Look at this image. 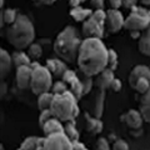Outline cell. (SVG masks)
Segmentation results:
<instances>
[{"instance_id":"obj_7","label":"cell","mask_w":150,"mask_h":150,"mask_svg":"<svg viewBox=\"0 0 150 150\" xmlns=\"http://www.w3.org/2000/svg\"><path fill=\"white\" fill-rule=\"evenodd\" d=\"M73 142L64 133H54L45 135V149L44 150H71Z\"/></svg>"},{"instance_id":"obj_34","label":"cell","mask_w":150,"mask_h":150,"mask_svg":"<svg viewBox=\"0 0 150 150\" xmlns=\"http://www.w3.org/2000/svg\"><path fill=\"white\" fill-rule=\"evenodd\" d=\"M95 149L98 150H109L110 146H109V143L105 138H98L96 143H95Z\"/></svg>"},{"instance_id":"obj_19","label":"cell","mask_w":150,"mask_h":150,"mask_svg":"<svg viewBox=\"0 0 150 150\" xmlns=\"http://www.w3.org/2000/svg\"><path fill=\"white\" fill-rule=\"evenodd\" d=\"M140 112L143 115L144 121L150 124V89L143 94L142 101H140Z\"/></svg>"},{"instance_id":"obj_24","label":"cell","mask_w":150,"mask_h":150,"mask_svg":"<svg viewBox=\"0 0 150 150\" xmlns=\"http://www.w3.org/2000/svg\"><path fill=\"white\" fill-rule=\"evenodd\" d=\"M68 85H69V90L71 91L78 99H80L81 95H84V85L79 78H75L74 80H71L68 84Z\"/></svg>"},{"instance_id":"obj_30","label":"cell","mask_w":150,"mask_h":150,"mask_svg":"<svg viewBox=\"0 0 150 150\" xmlns=\"http://www.w3.org/2000/svg\"><path fill=\"white\" fill-rule=\"evenodd\" d=\"M28 54H29V56L33 58V59H39V58H41V55H43V49H41V46L39 44L33 43L29 46V51H28Z\"/></svg>"},{"instance_id":"obj_21","label":"cell","mask_w":150,"mask_h":150,"mask_svg":"<svg viewBox=\"0 0 150 150\" xmlns=\"http://www.w3.org/2000/svg\"><path fill=\"white\" fill-rule=\"evenodd\" d=\"M91 14L93 11L90 9H83L80 6H75L70 11V15H71V18L75 21H85L88 18L91 16Z\"/></svg>"},{"instance_id":"obj_10","label":"cell","mask_w":150,"mask_h":150,"mask_svg":"<svg viewBox=\"0 0 150 150\" xmlns=\"http://www.w3.org/2000/svg\"><path fill=\"white\" fill-rule=\"evenodd\" d=\"M31 76H33V68L31 65H23L16 68V85L20 89H29L31 85Z\"/></svg>"},{"instance_id":"obj_37","label":"cell","mask_w":150,"mask_h":150,"mask_svg":"<svg viewBox=\"0 0 150 150\" xmlns=\"http://www.w3.org/2000/svg\"><path fill=\"white\" fill-rule=\"evenodd\" d=\"M110 88H111V90H112V91H115V93L120 91V90H121V80H119V79H116V78H115L114 80H112Z\"/></svg>"},{"instance_id":"obj_9","label":"cell","mask_w":150,"mask_h":150,"mask_svg":"<svg viewBox=\"0 0 150 150\" xmlns=\"http://www.w3.org/2000/svg\"><path fill=\"white\" fill-rule=\"evenodd\" d=\"M125 19L123 14L119 11V9H109L106 11V20L105 25L106 29L110 33H118L124 28Z\"/></svg>"},{"instance_id":"obj_8","label":"cell","mask_w":150,"mask_h":150,"mask_svg":"<svg viewBox=\"0 0 150 150\" xmlns=\"http://www.w3.org/2000/svg\"><path fill=\"white\" fill-rule=\"evenodd\" d=\"M104 29L105 24L96 21L93 16L88 18L85 21H83L81 31L83 35H85V38H101L104 36Z\"/></svg>"},{"instance_id":"obj_27","label":"cell","mask_w":150,"mask_h":150,"mask_svg":"<svg viewBox=\"0 0 150 150\" xmlns=\"http://www.w3.org/2000/svg\"><path fill=\"white\" fill-rule=\"evenodd\" d=\"M133 89L135 91H138L139 94H145L150 89V80L146 78H140L137 80Z\"/></svg>"},{"instance_id":"obj_5","label":"cell","mask_w":150,"mask_h":150,"mask_svg":"<svg viewBox=\"0 0 150 150\" xmlns=\"http://www.w3.org/2000/svg\"><path fill=\"white\" fill-rule=\"evenodd\" d=\"M33 68V76H31V85L30 89L35 95H40L45 91H50L53 86V74L50 70L40 65L38 62L31 63Z\"/></svg>"},{"instance_id":"obj_14","label":"cell","mask_w":150,"mask_h":150,"mask_svg":"<svg viewBox=\"0 0 150 150\" xmlns=\"http://www.w3.org/2000/svg\"><path fill=\"white\" fill-rule=\"evenodd\" d=\"M104 101H105V90L99 89V91L94 98V105L91 108V115L100 119L104 112Z\"/></svg>"},{"instance_id":"obj_13","label":"cell","mask_w":150,"mask_h":150,"mask_svg":"<svg viewBox=\"0 0 150 150\" xmlns=\"http://www.w3.org/2000/svg\"><path fill=\"white\" fill-rule=\"evenodd\" d=\"M140 78H146L150 80V68L145 67V65H137V67H134L129 74L130 86L133 88L135 85V83H137V80Z\"/></svg>"},{"instance_id":"obj_3","label":"cell","mask_w":150,"mask_h":150,"mask_svg":"<svg viewBox=\"0 0 150 150\" xmlns=\"http://www.w3.org/2000/svg\"><path fill=\"white\" fill-rule=\"evenodd\" d=\"M81 41L78 30L74 26H67L58 34L53 48L58 58L63 59L65 63H74L78 59Z\"/></svg>"},{"instance_id":"obj_46","label":"cell","mask_w":150,"mask_h":150,"mask_svg":"<svg viewBox=\"0 0 150 150\" xmlns=\"http://www.w3.org/2000/svg\"><path fill=\"white\" fill-rule=\"evenodd\" d=\"M83 1H85V0H81V3H83Z\"/></svg>"},{"instance_id":"obj_2","label":"cell","mask_w":150,"mask_h":150,"mask_svg":"<svg viewBox=\"0 0 150 150\" xmlns=\"http://www.w3.org/2000/svg\"><path fill=\"white\" fill-rule=\"evenodd\" d=\"M5 36L9 44L16 50H24L29 48L35 39L34 25L26 15H18L16 20L6 28Z\"/></svg>"},{"instance_id":"obj_39","label":"cell","mask_w":150,"mask_h":150,"mask_svg":"<svg viewBox=\"0 0 150 150\" xmlns=\"http://www.w3.org/2000/svg\"><path fill=\"white\" fill-rule=\"evenodd\" d=\"M90 3L95 9H103L104 8V0H90Z\"/></svg>"},{"instance_id":"obj_45","label":"cell","mask_w":150,"mask_h":150,"mask_svg":"<svg viewBox=\"0 0 150 150\" xmlns=\"http://www.w3.org/2000/svg\"><path fill=\"white\" fill-rule=\"evenodd\" d=\"M4 6V0H0V8Z\"/></svg>"},{"instance_id":"obj_40","label":"cell","mask_w":150,"mask_h":150,"mask_svg":"<svg viewBox=\"0 0 150 150\" xmlns=\"http://www.w3.org/2000/svg\"><path fill=\"white\" fill-rule=\"evenodd\" d=\"M109 4L111 9H119L123 5V0H109Z\"/></svg>"},{"instance_id":"obj_20","label":"cell","mask_w":150,"mask_h":150,"mask_svg":"<svg viewBox=\"0 0 150 150\" xmlns=\"http://www.w3.org/2000/svg\"><path fill=\"white\" fill-rule=\"evenodd\" d=\"M11 58H13V65H15L16 68L23 67V65H31V59L29 54L23 53V50L15 51L11 55Z\"/></svg>"},{"instance_id":"obj_28","label":"cell","mask_w":150,"mask_h":150,"mask_svg":"<svg viewBox=\"0 0 150 150\" xmlns=\"http://www.w3.org/2000/svg\"><path fill=\"white\" fill-rule=\"evenodd\" d=\"M36 146H38V138L29 137L20 144L19 149L20 150H36Z\"/></svg>"},{"instance_id":"obj_15","label":"cell","mask_w":150,"mask_h":150,"mask_svg":"<svg viewBox=\"0 0 150 150\" xmlns=\"http://www.w3.org/2000/svg\"><path fill=\"white\" fill-rule=\"evenodd\" d=\"M46 68L50 70V73L55 75V76H63V74L67 71V65L63 59H48L46 60Z\"/></svg>"},{"instance_id":"obj_4","label":"cell","mask_w":150,"mask_h":150,"mask_svg":"<svg viewBox=\"0 0 150 150\" xmlns=\"http://www.w3.org/2000/svg\"><path fill=\"white\" fill-rule=\"evenodd\" d=\"M78 100L79 99L70 90H67L62 94H54L50 110L53 111L55 118L62 120L63 123L75 120L80 112L78 106Z\"/></svg>"},{"instance_id":"obj_1","label":"cell","mask_w":150,"mask_h":150,"mask_svg":"<svg viewBox=\"0 0 150 150\" xmlns=\"http://www.w3.org/2000/svg\"><path fill=\"white\" fill-rule=\"evenodd\" d=\"M109 49L100 38H85L81 41L76 64L83 75L96 76L108 67Z\"/></svg>"},{"instance_id":"obj_44","label":"cell","mask_w":150,"mask_h":150,"mask_svg":"<svg viewBox=\"0 0 150 150\" xmlns=\"http://www.w3.org/2000/svg\"><path fill=\"white\" fill-rule=\"evenodd\" d=\"M144 5H150V0H140Z\"/></svg>"},{"instance_id":"obj_25","label":"cell","mask_w":150,"mask_h":150,"mask_svg":"<svg viewBox=\"0 0 150 150\" xmlns=\"http://www.w3.org/2000/svg\"><path fill=\"white\" fill-rule=\"evenodd\" d=\"M64 133L68 135L69 139L71 140V142H74V140H78L79 139V131L76 130V128H75V123L74 120L71 121H67L64 125Z\"/></svg>"},{"instance_id":"obj_23","label":"cell","mask_w":150,"mask_h":150,"mask_svg":"<svg viewBox=\"0 0 150 150\" xmlns=\"http://www.w3.org/2000/svg\"><path fill=\"white\" fill-rule=\"evenodd\" d=\"M16 18H18L16 10H14V9H6L5 11H1V14H0V21H1L0 24H1V26H4V23L10 25L16 20Z\"/></svg>"},{"instance_id":"obj_35","label":"cell","mask_w":150,"mask_h":150,"mask_svg":"<svg viewBox=\"0 0 150 150\" xmlns=\"http://www.w3.org/2000/svg\"><path fill=\"white\" fill-rule=\"evenodd\" d=\"M112 149L114 150H128L129 145H128V143H126L125 140L118 139V140H115L114 142V144H112Z\"/></svg>"},{"instance_id":"obj_16","label":"cell","mask_w":150,"mask_h":150,"mask_svg":"<svg viewBox=\"0 0 150 150\" xmlns=\"http://www.w3.org/2000/svg\"><path fill=\"white\" fill-rule=\"evenodd\" d=\"M13 67V58L5 49H0V74L4 79L9 74Z\"/></svg>"},{"instance_id":"obj_11","label":"cell","mask_w":150,"mask_h":150,"mask_svg":"<svg viewBox=\"0 0 150 150\" xmlns=\"http://www.w3.org/2000/svg\"><path fill=\"white\" fill-rule=\"evenodd\" d=\"M123 121L130 129H139L140 126H142L144 119H143V115H142V112H140V110L138 111V110L131 109L126 112V114H124Z\"/></svg>"},{"instance_id":"obj_6","label":"cell","mask_w":150,"mask_h":150,"mask_svg":"<svg viewBox=\"0 0 150 150\" xmlns=\"http://www.w3.org/2000/svg\"><path fill=\"white\" fill-rule=\"evenodd\" d=\"M133 11L129 14V16L125 19L124 28L130 31H140L146 29L150 24V11L140 6H133Z\"/></svg>"},{"instance_id":"obj_31","label":"cell","mask_w":150,"mask_h":150,"mask_svg":"<svg viewBox=\"0 0 150 150\" xmlns=\"http://www.w3.org/2000/svg\"><path fill=\"white\" fill-rule=\"evenodd\" d=\"M67 90H69V88H68V84L64 80L55 81L53 84V86H51V93H54V94H62V93H65Z\"/></svg>"},{"instance_id":"obj_41","label":"cell","mask_w":150,"mask_h":150,"mask_svg":"<svg viewBox=\"0 0 150 150\" xmlns=\"http://www.w3.org/2000/svg\"><path fill=\"white\" fill-rule=\"evenodd\" d=\"M137 1L138 0H123V5L126 8H133L137 5Z\"/></svg>"},{"instance_id":"obj_36","label":"cell","mask_w":150,"mask_h":150,"mask_svg":"<svg viewBox=\"0 0 150 150\" xmlns=\"http://www.w3.org/2000/svg\"><path fill=\"white\" fill-rule=\"evenodd\" d=\"M84 76H85V80H81L84 85V94H88L91 90V86H93V80H91L93 76H88V75H84Z\"/></svg>"},{"instance_id":"obj_18","label":"cell","mask_w":150,"mask_h":150,"mask_svg":"<svg viewBox=\"0 0 150 150\" xmlns=\"http://www.w3.org/2000/svg\"><path fill=\"white\" fill-rule=\"evenodd\" d=\"M139 51L143 55L150 58V24L139 36Z\"/></svg>"},{"instance_id":"obj_33","label":"cell","mask_w":150,"mask_h":150,"mask_svg":"<svg viewBox=\"0 0 150 150\" xmlns=\"http://www.w3.org/2000/svg\"><path fill=\"white\" fill-rule=\"evenodd\" d=\"M91 16L95 19L96 21L101 23V24H105V20H106V13L103 10V9H95V11H93Z\"/></svg>"},{"instance_id":"obj_32","label":"cell","mask_w":150,"mask_h":150,"mask_svg":"<svg viewBox=\"0 0 150 150\" xmlns=\"http://www.w3.org/2000/svg\"><path fill=\"white\" fill-rule=\"evenodd\" d=\"M51 118H54V114L53 111H51L50 109H45V110H41L40 112V116H39V125L43 126L46 121L50 120Z\"/></svg>"},{"instance_id":"obj_38","label":"cell","mask_w":150,"mask_h":150,"mask_svg":"<svg viewBox=\"0 0 150 150\" xmlns=\"http://www.w3.org/2000/svg\"><path fill=\"white\" fill-rule=\"evenodd\" d=\"M73 150H86V146L81 142H79V139H78L73 142Z\"/></svg>"},{"instance_id":"obj_22","label":"cell","mask_w":150,"mask_h":150,"mask_svg":"<svg viewBox=\"0 0 150 150\" xmlns=\"http://www.w3.org/2000/svg\"><path fill=\"white\" fill-rule=\"evenodd\" d=\"M53 99H54V93L45 91L43 94H40V95L38 96V108L40 109V111L45 110V109H50Z\"/></svg>"},{"instance_id":"obj_26","label":"cell","mask_w":150,"mask_h":150,"mask_svg":"<svg viewBox=\"0 0 150 150\" xmlns=\"http://www.w3.org/2000/svg\"><path fill=\"white\" fill-rule=\"evenodd\" d=\"M86 121H88V130L94 131V133H100L103 129V123L95 118V116H89V114H86Z\"/></svg>"},{"instance_id":"obj_17","label":"cell","mask_w":150,"mask_h":150,"mask_svg":"<svg viewBox=\"0 0 150 150\" xmlns=\"http://www.w3.org/2000/svg\"><path fill=\"white\" fill-rule=\"evenodd\" d=\"M43 129V133L44 135H50V134H54V133H63L64 131V125H63V121L59 120L58 118H51L50 120H48L46 123L41 126Z\"/></svg>"},{"instance_id":"obj_29","label":"cell","mask_w":150,"mask_h":150,"mask_svg":"<svg viewBox=\"0 0 150 150\" xmlns=\"http://www.w3.org/2000/svg\"><path fill=\"white\" fill-rule=\"evenodd\" d=\"M111 70H116L118 68V54L114 49H109V53H108V67Z\"/></svg>"},{"instance_id":"obj_43","label":"cell","mask_w":150,"mask_h":150,"mask_svg":"<svg viewBox=\"0 0 150 150\" xmlns=\"http://www.w3.org/2000/svg\"><path fill=\"white\" fill-rule=\"evenodd\" d=\"M40 1H43V3H45V4H49V5H50V4H53L55 0H40Z\"/></svg>"},{"instance_id":"obj_42","label":"cell","mask_w":150,"mask_h":150,"mask_svg":"<svg viewBox=\"0 0 150 150\" xmlns=\"http://www.w3.org/2000/svg\"><path fill=\"white\" fill-rule=\"evenodd\" d=\"M81 3V0H69V4L71 5V8H75V6H79V4Z\"/></svg>"},{"instance_id":"obj_12","label":"cell","mask_w":150,"mask_h":150,"mask_svg":"<svg viewBox=\"0 0 150 150\" xmlns=\"http://www.w3.org/2000/svg\"><path fill=\"white\" fill-rule=\"evenodd\" d=\"M96 86L99 89H103V90H105V89L110 88L112 80L115 79L114 76V70H111L109 68H105L103 70L101 73H99L96 75Z\"/></svg>"}]
</instances>
